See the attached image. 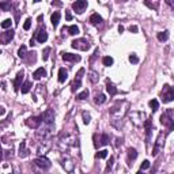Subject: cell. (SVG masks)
I'll return each mask as SVG.
<instances>
[{
    "label": "cell",
    "instance_id": "cell-7",
    "mask_svg": "<svg viewBox=\"0 0 174 174\" xmlns=\"http://www.w3.org/2000/svg\"><path fill=\"white\" fill-rule=\"evenodd\" d=\"M41 117H42L44 124H46L48 127H53V124H54V110L53 109H46Z\"/></svg>",
    "mask_w": 174,
    "mask_h": 174
},
{
    "label": "cell",
    "instance_id": "cell-26",
    "mask_svg": "<svg viewBox=\"0 0 174 174\" xmlns=\"http://www.w3.org/2000/svg\"><path fill=\"white\" fill-rule=\"evenodd\" d=\"M64 29L67 30L71 36H76V34H79V27L76 25H72V26H69V27H65L64 26Z\"/></svg>",
    "mask_w": 174,
    "mask_h": 174
},
{
    "label": "cell",
    "instance_id": "cell-10",
    "mask_svg": "<svg viewBox=\"0 0 174 174\" xmlns=\"http://www.w3.org/2000/svg\"><path fill=\"white\" fill-rule=\"evenodd\" d=\"M34 165H36L37 167H39V169H42V170H48L50 167L49 159H46L45 156H38V158H36V159H34Z\"/></svg>",
    "mask_w": 174,
    "mask_h": 174
},
{
    "label": "cell",
    "instance_id": "cell-20",
    "mask_svg": "<svg viewBox=\"0 0 174 174\" xmlns=\"http://www.w3.org/2000/svg\"><path fill=\"white\" fill-rule=\"evenodd\" d=\"M60 16H61V14L59 12V11H54L53 14H52V16H50V22H52V25H53L54 29L57 27L59 22H60Z\"/></svg>",
    "mask_w": 174,
    "mask_h": 174
},
{
    "label": "cell",
    "instance_id": "cell-42",
    "mask_svg": "<svg viewBox=\"0 0 174 174\" xmlns=\"http://www.w3.org/2000/svg\"><path fill=\"white\" fill-rule=\"evenodd\" d=\"M11 23H12L11 19H6V21L1 22V27H3V29H8V27H11Z\"/></svg>",
    "mask_w": 174,
    "mask_h": 174
},
{
    "label": "cell",
    "instance_id": "cell-44",
    "mask_svg": "<svg viewBox=\"0 0 174 174\" xmlns=\"http://www.w3.org/2000/svg\"><path fill=\"white\" fill-rule=\"evenodd\" d=\"M32 27V19L30 18H27L25 21V25H23V29H25V30H29V29Z\"/></svg>",
    "mask_w": 174,
    "mask_h": 174
},
{
    "label": "cell",
    "instance_id": "cell-51",
    "mask_svg": "<svg viewBox=\"0 0 174 174\" xmlns=\"http://www.w3.org/2000/svg\"><path fill=\"white\" fill-rule=\"evenodd\" d=\"M122 32H124V26H118V33H122Z\"/></svg>",
    "mask_w": 174,
    "mask_h": 174
},
{
    "label": "cell",
    "instance_id": "cell-43",
    "mask_svg": "<svg viewBox=\"0 0 174 174\" xmlns=\"http://www.w3.org/2000/svg\"><path fill=\"white\" fill-rule=\"evenodd\" d=\"M113 162H114V158H113V156H110L109 162H107V166H106V173H109V171L112 170V167H113Z\"/></svg>",
    "mask_w": 174,
    "mask_h": 174
},
{
    "label": "cell",
    "instance_id": "cell-14",
    "mask_svg": "<svg viewBox=\"0 0 174 174\" xmlns=\"http://www.w3.org/2000/svg\"><path fill=\"white\" fill-rule=\"evenodd\" d=\"M36 39L38 41L39 44H44L46 39H48V33H46L45 29L41 27V29H38V30H37V33H36Z\"/></svg>",
    "mask_w": 174,
    "mask_h": 174
},
{
    "label": "cell",
    "instance_id": "cell-1",
    "mask_svg": "<svg viewBox=\"0 0 174 174\" xmlns=\"http://www.w3.org/2000/svg\"><path fill=\"white\" fill-rule=\"evenodd\" d=\"M75 142H76L75 135L68 133V132H63L60 139H59V147H60V150L65 151V150H68L71 146H75Z\"/></svg>",
    "mask_w": 174,
    "mask_h": 174
},
{
    "label": "cell",
    "instance_id": "cell-45",
    "mask_svg": "<svg viewBox=\"0 0 174 174\" xmlns=\"http://www.w3.org/2000/svg\"><path fill=\"white\" fill-rule=\"evenodd\" d=\"M148 167H150V162L148 160H144V162L142 163V169H140V170H146V169H148Z\"/></svg>",
    "mask_w": 174,
    "mask_h": 174
},
{
    "label": "cell",
    "instance_id": "cell-50",
    "mask_svg": "<svg viewBox=\"0 0 174 174\" xmlns=\"http://www.w3.org/2000/svg\"><path fill=\"white\" fill-rule=\"evenodd\" d=\"M52 6H57V7H60L61 3H59V1H52Z\"/></svg>",
    "mask_w": 174,
    "mask_h": 174
},
{
    "label": "cell",
    "instance_id": "cell-19",
    "mask_svg": "<svg viewBox=\"0 0 174 174\" xmlns=\"http://www.w3.org/2000/svg\"><path fill=\"white\" fill-rule=\"evenodd\" d=\"M29 154H30V151L27 150L26 142L23 140V142L21 143V146H19V156H21V158H26V156H29Z\"/></svg>",
    "mask_w": 174,
    "mask_h": 174
},
{
    "label": "cell",
    "instance_id": "cell-53",
    "mask_svg": "<svg viewBox=\"0 0 174 174\" xmlns=\"http://www.w3.org/2000/svg\"><path fill=\"white\" fill-rule=\"evenodd\" d=\"M3 159V150H1V146H0V160Z\"/></svg>",
    "mask_w": 174,
    "mask_h": 174
},
{
    "label": "cell",
    "instance_id": "cell-22",
    "mask_svg": "<svg viewBox=\"0 0 174 174\" xmlns=\"http://www.w3.org/2000/svg\"><path fill=\"white\" fill-rule=\"evenodd\" d=\"M68 78V71L65 68H60L59 69V82L60 83H64Z\"/></svg>",
    "mask_w": 174,
    "mask_h": 174
},
{
    "label": "cell",
    "instance_id": "cell-15",
    "mask_svg": "<svg viewBox=\"0 0 174 174\" xmlns=\"http://www.w3.org/2000/svg\"><path fill=\"white\" fill-rule=\"evenodd\" d=\"M63 167H64L68 173H72V170H74L75 163H74V160H72L68 155L65 156V159H63Z\"/></svg>",
    "mask_w": 174,
    "mask_h": 174
},
{
    "label": "cell",
    "instance_id": "cell-55",
    "mask_svg": "<svg viewBox=\"0 0 174 174\" xmlns=\"http://www.w3.org/2000/svg\"><path fill=\"white\" fill-rule=\"evenodd\" d=\"M136 174H144V173H143V171L140 170V171H137V173H136Z\"/></svg>",
    "mask_w": 174,
    "mask_h": 174
},
{
    "label": "cell",
    "instance_id": "cell-52",
    "mask_svg": "<svg viewBox=\"0 0 174 174\" xmlns=\"http://www.w3.org/2000/svg\"><path fill=\"white\" fill-rule=\"evenodd\" d=\"M12 174H21V171H19V167H15V171Z\"/></svg>",
    "mask_w": 174,
    "mask_h": 174
},
{
    "label": "cell",
    "instance_id": "cell-23",
    "mask_svg": "<svg viewBox=\"0 0 174 174\" xmlns=\"http://www.w3.org/2000/svg\"><path fill=\"white\" fill-rule=\"evenodd\" d=\"M42 76H46V71L44 68H38V69H36V71L33 72V78L36 79V80H39Z\"/></svg>",
    "mask_w": 174,
    "mask_h": 174
},
{
    "label": "cell",
    "instance_id": "cell-56",
    "mask_svg": "<svg viewBox=\"0 0 174 174\" xmlns=\"http://www.w3.org/2000/svg\"><path fill=\"white\" fill-rule=\"evenodd\" d=\"M69 174H74V173H69Z\"/></svg>",
    "mask_w": 174,
    "mask_h": 174
},
{
    "label": "cell",
    "instance_id": "cell-36",
    "mask_svg": "<svg viewBox=\"0 0 174 174\" xmlns=\"http://www.w3.org/2000/svg\"><path fill=\"white\" fill-rule=\"evenodd\" d=\"M148 105H150V107L153 109V112H156V110H158V107H159V102H158L156 100H151L148 102Z\"/></svg>",
    "mask_w": 174,
    "mask_h": 174
},
{
    "label": "cell",
    "instance_id": "cell-12",
    "mask_svg": "<svg viewBox=\"0 0 174 174\" xmlns=\"http://www.w3.org/2000/svg\"><path fill=\"white\" fill-rule=\"evenodd\" d=\"M14 34L15 32L14 30H7V32H4L0 34V44H3V45H7L10 42L11 39L14 38Z\"/></svg>",
    "mask_w": 174,
    "mask_h": 174
},
{
    "label": "cell",
    "instance_id": "cell-27",
    "mask_svg": "<svg viewBox=\"0 0 174 174\" xmlns=\"http://www.w3.org/2000/svg\"><path fill=\"white\" fill-rule=\"evenodd\" d=\"M127 153H128V159L129 160H135L136 158H137V151H136L135 148H132V147H129Z\"/></svg>",
    "mask_w": 174,
    "mask_h": 174
},
{
    "label": "cell",
    "instance_id": "cell-37",
    "mask_svg": "<svg viewBox=\"0 0 174 174\" xmlns=\"http://www.w3.org/2000/svg\"><path fill=\"white\" fill-rule=\"evenodd\" d=\"M36 52H32V53H27V56H29V60H27V63H29V64H32V63H33V64H34V63H36V60H37V56H36ZM27 56H26V57H27Z\"/></svg>",
    "mask_w": 174,
    "mask_h": 174
},
{
    "label": "cell",
    "instance_id": "cell-47",
    "mask_svg": "<svg viewBox=\"0 0 174 174\" xmlns=\"http://www.w3.org/2000/svg\"><path fill=\"white\" fill-rule=\"evenodd\" d=\"M65 19H67V21H71L72 19V15L69 11H65Z\"/></svg>",
    "mask_w": 174,
    "mask_h": 174
},
{
    "label": "cell",
    "instance_id": "cell-25",
    "mask_svg": "<svg viewBox=\"0 0 174 174\" xmlns=\"http://www.w3.org/2000/svg\"><path fill=\"white\" fill-rule=\"evenodd\" d=\"M94 102H95L97 105H102V103L106 102V95H105V94H97L95 98H94Z\"/></svg>",
    "mask_w": 174,
    "mask_h": 174
},
{
    "label": "cell",
    "instance_id": "cell-16",
    "mask_svg": "<svg viewBox=\"0 0 174 174\" xmlns=\"http://www.w3.org/2000/svg\"><path fill=\"white\" fill-rule=\"evenodd\" d=\"M23 76H25V72H23V71H19L18 75H16V78H15V80H14V89H15V91H18L19 87L22 86V80H23Z\"/></svg>",
    "mask_w": 174,
    "mask_h": 174
},
{
    "label": "cell",
    "instance_id": "cell-41",
    "mask_svg": "<svg viewBox=\"0 0 174 174\" xmlns=\"http://www.w3.org/2000/svg\"><path fill=\"white\" fill-rule=\"evenodd\" d=\"M49 53H50V48H45V49H44V52H42V59H44V61L48 60V57H49Z\"/></svg>",
    "mask_w": 174,
    "mask_h": 174
},
{
    "label": "cell",
    "instance_id": "cell-39",
    "mask_svg": "<svg viewBox=\"0 0 174 174\" xmlns=\"http://www.w3.org/2000/svg\"><path fill=\"white\" fill-rule=\"evenodd\" d=\"M107 154H109V151H106V150H102V151H98V153L95 154L97 158H100V159H103V158H106Z\"/></svg>",
    "mask_w": 174,
    "mask_h": 174
},
{
    "label": "cell",
    "instance_id": "cell-54",
    "mask_svg": "<svg viewBox=\"0 0 174 174\" xmlns=\"http://www.w3.org/2000/svg\"><path fill=\"white\" fill-rule=\"evenodd\" d=\"M1 89L6 90V83H4V82H1Z\"/></svg>",
    "mask_w": 174,
    "mask_h": 174
},
{
    "label": "cell",
    "instance_id": "cell-28",
    "mask_svg": "<svg viewBox=\"0 0 174 174\" xmlns=\"http://www.w3.org/2000/svg\"><path fill=\"white\" fill-rule=\"evenodd\" d=\"M156 38L159 39L160 42H165V41H167V38H169V32H160L156 34Z\"/></svg>",
    "mask_w": 174,
    "mask_h": 174
},
{
    "label": "cell",
    "instance_id": "cell-48",
    "mask_svg": "<svg viewBox=\"0 0 174 174\" xmlns=\"http://www.w3.org/2000/svg\"><path fill=\"white\" fill-rule=\"evenodd\" d=\"M129 32L137 33V26H129Z\"/></svg>",
    "mask_w": 174,
    "mask_h": 174
},
{
    "label": "cell",
    "instance_id": "cell-18",
    "mask_svg": "<svg viewBox=\"0 0 174 174\" xmlns=\"http://www.w3.org/2000/svg\"><path fill=\"white\" fill-rule=\"evenodd\" d=\"M144 127H146V133H147V144H150V140H151V131H153V122H151V120H146Z\"/></svg>",
    "mask_w": 174,
    "mask_h": 174
},
{
    "label": "cell",
    "instance_id": "cell-33",
    "mask_svg": "<svg viewBox=\"0 0 174 174\" xmlns=\"http://www.w3.org/2000/svg\"><path fill=\"white\" fill-rule=\"evenodd\" d=\"M18 56L21 57V59H23V60L26 59V56H27V49H26V46H25V45H22L21 48H19V50H18Z\"/></svg>",
    "mask_w": 174,
    "mask_h": 174
},
{
    "label": "cell",
    "instance_id": "cell-13",
    "mask_svg": "<svg viewBox=\"0 0 174 174\" xmlns=\"http://www.w3.org/2000/svg\"><path fill=\"white\" fill-rule=\"evenodd\" d=\"M109 140H110V136L107 133H102L100 136V139H98V142H94V146H95V148H98L101 146H106V144H109Z\"/></svg>",
    "mask_w": 174,
    "mask_h": 174
},
{
    "label": "cell",
    "instance_id": "cell-40",
    "mask_svg": "<svg viewBox=\"0 0 174 174\" xmlns=\"http://www.w3.org/2000/svg\"><path fill=\"white\" fill-rule=\"evenodd\" d=\"M129 61H131L132 64H137V63H139V57L136 56L135 53H132V54H129Z\"/></svg>",
    "mask_w": 174,
    "mask_h": 174
},
{
    "label": "cell",
    "instance_id": "cell-49",
    "mask_svg": "<svg viewBox=\"0 0 174 174\" xmlns=\"http://www.w3.org/2000/svg\"><path fill=\"white\" fill-rule=\"evenodd\" d=\"M6 114V109L3 106H0V116H4Z\"/></svg>",
    "mask_w": 174,
    "mask_h": 174
},
{
    "label": "cell",
    "instance_id": "cell-31",
    "mask_svg": "<svg viewBox=\"0 0 174 174\" xmlns=\"http://www.w3.org/2000/svg\"><path fill=\"white\" fill-rule=\"evenodd\" d=\"M89 95H90L89 90H84V91H82L80 94H78V95H76V100H78V101H84V100H87V98H89Z\"/></svg>",
    "mask_w": 174,
    "mask_h": 174
},
{
    "label": "cell",
    "instance_id": "cell-32",
    "mask_svg": "<svg viewBox=\"0 0 174 174\" xmlns=\"http://www.w3.org/2000/svg\"><path fill=\"white\" fill-rule=\"evenodd\" d=\"M102 63L105 67H110V65H113L114 60H113V57H110V56H105L102 59Z\"/></svg>",
    "mask_w": 174,
    "mask_h": 174
},
{
    "label": "cell",
    "instance_id": "cell-3",
    "mask_svg": "<svg viewBox=\"0 0 174 174\" xmlns=\"http://www.w3.org/2000/svg\"><path fill=\"white\" fill-rule=\"evenodd\" d=\"M122 102H124V100H121V101H117L116 102V105H114L112 109L109 110V113L113 116V117H120V118H122L124 117V114L128 112V109H121V105H122Z\"/></svg>",
    "mask_w": 174,
    "mask_h": 174
},
{
    "label": "cell",
    "instance_id": "cell-2",
    "mask_svg": "<svg viewBox=\"0 0 174 174\" xmlns=\"http://www.w3.org/2000/svg\"><path fill=\"white\" fill-rule=\"evenodd\" d=\"M160 122L167 127L169 131L167 132H171L174 129V110L173 109H167L162 116H160Z\"/></svg>",
    "mask_w": 174,
    "mask_h": 174
},
{
    "label": "cell",
    "instance_id": "cell-9",
    "mask_svg": "<svg viewBox=\"0 0 174 174\" xmlns=\"http://www.w3.org/2000/svg\"><path fill=\"white\" fill-rule=\"evenodd\" d=\"M41 124H42V117H41V116H34V117H30L26 120V125L33 129L39 128Z\"/></svg>",
    "mask_w": 174,
    "mask_h": 174
},
{
    "label": "cell",
    "instance_id": "cell-4",
    "mask_svg": "<svg viewBox=\"0 0 174 174\" xmlns=\"http://www.w3.org/2000/svg\"><path fill=\"white\" fill-rule=\"evenodd\" d=\"M71 46L74 48V49L86 52V50L90 49V46H91V45H90V42L86 38H79V39H74V41L71 42Z\"/></svg>",
    "mask_w": 174,
    "mask_h": 174
},
{
    "label": "cell",
    "instance_id": "cell-34",
    "mask_svg": "<svg viewBox=\"0 0 174 174\" xmlns=\"http://www.w3.org/2000/svg\"><path fill=\"white\" fill-rule=\"evenodd\" d=\"M80 86H82V79H76L75 78V80H74V83H72V91H76V90L79 89V87H80Z\"/></svg>",
    "mask_w": 174,
    "mask_h": 174
},
{
    "label": "cell",
    "instance_id": "cell-5",
    "mask_svg": "<svg viewBox=\"0 0 174 174\" xmlns=\"http://www.w3.org/2000/svg\"><path fill=\"white\" fill-rule=\"evenodd\" d=\"M162 100L165 103L171 102L174 100V90L173 87H170V84H165L163 90H162Z\"/></svg>",
    "mask_w": 174,
    "mask_h": 174
},
{
    "label": "cell",
    "instance_id": "cell-21",
    "mask_svg": "<svg viewBox=\"0 0 174 174\" xmlns=\"http://www.w3.org/2000/svg\"><path fill=\"white\" fill-rule=\"evenodd\" d=\"M106 90H107V92H109V95L110 97H114L116 94L118 92V90L116 89V86L113 84V83H110L109 80L106 82Z\"/></svg>",
    "mask_w": 174,
    "mask_h": 174
},
{
    "label": "cell",
    "instance_id": "cell-8",
    "mask_svg": "<svg viewBox=\"0 0 174 174\" xmlns=\"http://www.w3.org/2000/svg\"><path fill=\"white\" fill-rule=\"evenodd\" d=\"M163 143H165V133H163V132H160L159 136H158V139H156L155 146H154V148H153V153H151L154 156L158 155L160 150L163 148Z\"/></svg>",
    "mask_w": 174,
    "mask_h": 174
},
{
    "label": "cell",
    "instance_id": "cell-17",
    "mask_svg": "<svg viewBox=\"0 0 174 174\" xmlns=\"http://www.w3.org/2000/svg\"><path fill=\"white\" fill-rule=\"evenodd\" d=\"M63 60L64 61H71V63H76L80 60V56L78 54H72V53H63Z\"/></svg>",
    "mask_w": 174,
    "mask_h": 174
},
{
    "label": "cell",
    "instance_id": "cell-35",
    "mask_svg": "<svg viewBox=\"0 0 174 174\" xmlns=\"http://www.w3.org/2000/svg\"><path fill=\"white\" fill-rule=\"evenodd\" d=\"M89 79H90V82H91V83H97V82H98V79H100V76H98L97 72L91 71V72H90V75H89Z\"/></svg>",
    "mask_w": 174,
    "mask_h": 174
},
{
    "label": "cell",
    "instance_id": "cell-11",
    "mask_svg": "<svg viewBox=\"0 0 174 174\" xmlns=\"http://www.w3.org/2000/svg\"><path fill=\"white\" fill-rule=\"evenodd\" d=\"M87 6H89V3H87L86 0H78V1L72 3V8H74L78 14H83L84 10L87 8Z\"/></svg>",
    "mask_w": 174,
    "mask_h": 174
},
{
    "label": "cell",
    "instance_id": "cell-46",
    "mask_svg": "<svg viewBox=\"0 0 174 174\" xmlns=\"http://www.w3.org/2000/svg\"><path fill=\"white\" fill-rule=\"evenodd\" d=\"M121 144H122V137L117 139V140H116V144H114V146H116V148H118V147H120Z\"/></svg>",
    "mask_w": 174,
    "mask_h": 174
},
{
    "label": "cell",
    "instance_id": "cell-24",
    "mask_svg": "<svg viewBox=\"0 0 174 174\" xmlns=\"http://www.w3.org/2000/svg\"><path fill=\"white\" fill-rule=\"evenodd\" d=\"M90 23L94 26L100 25V23H102V18H101V15L98 14H92L91 16H90Z\"/></svg>",
    "mask_w": 174,
    "mask_h": 174
},
{
    "label": "cell",
    "instance_id": "cell-57",
    "mask_svg": "<svg viewBox=\"0 0 174 174\" xmlns=\"http://www.w3.org/2000/svg\"><path fill=\"white\" fill-rule=\"evenodd\" d=\"M0 54H1V52H0Z\"/></svg>",
    "mask_w": 174,
    "mask_h": 174
},
{
    "label": "cell",
    "instance_id": "cell-30",
    "mask_svg": "<svg viewBox=\"0 0 174 174\" xmlns=\"http://www.w3.org/2000/svg\"><path fill=\"white\" fill-rule=\"evenodd\" d=\"M0 8L3 11H11L12 4H11V1H0Z\"/></svg>",
    "mask_w": 174,
    "mask_h": 174
},
{
    "label": "cell",
    "instance_id": "cell-38",
    "mask_svg": "<svg viewBox=\"0 0 174 174\" xmlns=\"http://www.w3.org/2000/svg\"><path fill=\"white\" fill-rule=\"evenodd\" d=\"M82 117H83V122H84L86 125L90 124V121H91V116H90V113H87V112H83Z\"/></svg>",
    "mask_w": 174,
    "mask_h": 174
},
{
    "label": "cell",
    "instance_id": "cell-6",
    "mask_svg": "<svg viewBox=\"0 0 174 174\" xmlns=\"http://www.w3.org/2000/svg\"><path fill=\"white\" fill-rule=\"evenodd\" d=\"M52 147V140L50 139H44V140H39L38 142V147H37V154L42 155V154L48 153Z\"/></svg>",
    "mask_w": 174,
    "mask_h": 174
},
{
    "label": "cell",
    "instance_id": "cell-29",
    "mask_svg": "<svg viewBox=\"0 0 174 174\" xmlns=\"http://www.w3.org/2000/svg\"><path fill=\"white\" fill-rule=\"evenodd\" d=\"M22 87V94H27L29 91H30V89H32V82H29V80H26L25 83H23V84L21 86Z\"/></svg>",
    "mask_w": 174,
    "mask_h": 174
}]
</instances>
